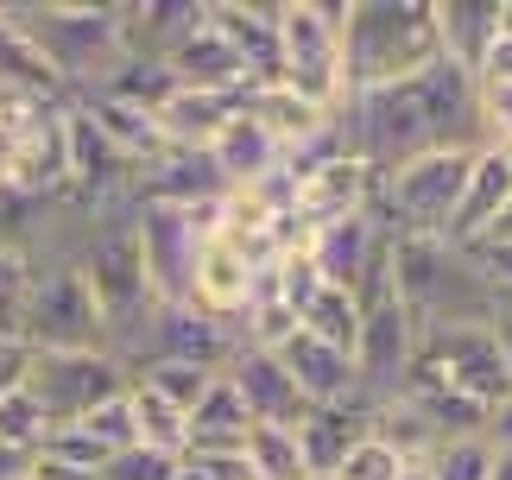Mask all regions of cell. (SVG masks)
I'll list each match as a JSON object with an SVG mask.
<instances>
[{"label": "cell", "instance_id": "obj_10", "mask_svg": "<svg viewBox=\"0 0 512 480\" xmlns=\"http://www.w3.org/2000/svg\"><path fill=\"white\" fill-rule=\"evenodd\" d=\"M411 354H418V323L405 316L399 297H380V304L361 310V335H354V392L367 398L373 411L386 398L405 392Z\"/></svg>", "mask_w": 512, "mask_h": 480}, {"label": "cell", "instance_id": "obj_9", "mask_svg": "<svg viewBox=\"0 0 512 480\" xmlns=\"http://www.w3.org/2000/svg\"><path fill=\"white\" fill-rule=\"evenodd\" d=\"M234 354H241V329H234V323H215V316L190 310V304H152L140 342L121 354V367L140 373V367H159V360H171V367L228 373Z\"/></svg>", "mask_w": 512, "mask_h": 480}, {"label": "cell", "instance_id": "obj_42", "mask_svg": "<svg viewBox=\"0 0 512 480\" xmlns=\"http://www.w3.org/2000/svg\"><path fill=\"white\" fill-rule=\"evenodd\" d=\"M481 436H487V449H512V392L500 398L494 411H487V430H481Z\"/></svg>", "mask_w": 512, "mask_h": 480}, {"label": "cell", "instance_id": "obj_41", "mask_svg": "<svg viewBox=\"0 0 512 480\" xmlns=\"http://www.w3.org/2000/svg\"><path fill=\"white\" fill-rule=\"evenodd\" d=\"M26 367H32V348L19 335H0V398L26 386Z\"/></svg>", "mask_w": 512, "mask_h": 480}, {"label": "cell", "instance_id": "obj_19", "mask_svg": "<svg viewBox=\"0 0 512 480\" xmlns=\"http://www.w3.org/2000/svg\"><path fill=\"white\" fill-rule=\"evenodd\" d=\"M234 114H241V95L177 89V95H171V102L152 114V120H159V133H165V146H171V152H209Z\"/></svg>", "mask_w": 512, "mask_h": 480}, {"label": "cell", "instance_id": "obj_7", "mask_svg": "<svg viewBox=\"0 0 512 480\" xmlns=\"http://www.w3.org/2000/svg\"><path fill=\"white\" fill-rule=\"evenodd\" d=\"M19 342L51 354V348H108L102 310L76 272V259H45L26 278V310H19Z\"/></svg>", "mask_w": 512, "mask_h": 480}, {"label": "cell", "instance_id": "obj_3", "mask_svg": "<svg viewBox=\"0 0 512 480\" xmlns=\"http://www.w3.org/2000/svg\"><path fill=\"white\" fill-rule=\"evenodd\" d=\"M7 19L38 45V57L57 70L64 95H95L127 64L121 7H70V0H0Z\"/></svg>", "mask_w": 512, "mask_h": 480}, {"label": "cell", "instance_id": "obj_26", "mask_svg": "<svg viewBox=\"0 0 512 480\" xmlns=\"http://www.w3.org/2000/svg\"><path fill=\"white\" fill-rule=\"evenodd\" d=\"M0 89H19V95H45V102H70L64 83H57V70L38 57V45L26 32L7 19V7H0Z\"/></svg>", "mask_w": 512, "mask_h": 480}, {"label": "cell", "instance_id": "obj_25", "mask_svg": "<svg viewBox=\"0 0 512 480\" xmlns=\"http://www.w3.org/2000/svg\"><path fill=\"white\" fill-rule=\"evenodd\" d=\"M190 443L184 449H241L247 443V430H253V417H247V405L234 398V386H228V373H215L209 379V392L190 405Z\"/></svg>", "mask_w": 512, "mask_h": 480}, {"label": "cell", "instance_id": "obj_34", "mask_svg": "<svg viewBox=\"0 0 512 480\" xmlns=\"http://www.w3.org/2000/svg\"><path fill=\"white\" fill-rule=\"evenodd\" d=\"M487 436H462V443H443L437 455L424 462L430 480H487Z\"/></svg>", "mask_w": 512, "mask_h": 480}, {"label": "cell", "instance_id": "obj_22", "mask_svg": "<svg viewBox=\"0 0 512 480\" xmlns=\"http://www.w3.org/2000/svg\"><path fill=\"white\" fill-rule=\"evenodd\" d=\"M437 13V38H443V57L456 70L475 76L487 45L500 38V0H430Z\"/></svg>", "mask_w": 512, "mask_h": 480}, {"label": "cell", "instance_id": "obj_47", "mask_svg": "<svg viewBox=\"0 0 512 480\" xmlns=\"http://www.w3.org/2000/svg\"><path fill=\"white\" fill-rule=\"evenodd\" d=\"M399 480H430V474H424V468H405V474H399Z\"/></svg>", "mask_w": 512, "mask_h": 480}, {"label": "cell", "instance_id": "obj_11", "mask_svg": "<svg viewBox=\"0 0 512 480\" xmlns=\"http://www.w3.org/2000/svg\"><path fill=\"white\" fill-rule=\"evenodd\" d=\"M285 177H291V215L304 222V234L336 222V215L367 209L373 184H380L354 152H323V158H310V165H285Z\"/></svg>", "mask_w": 512, "mask_h": 480}, {"label": "cell", "instance_id": "obj_1", "mask_svg": "<svg viewBox=\"0 0 512 480\" xmlns=\"http://www.w3.org/2000/svg\"><path fill=\"white\" fill-rule=\"evenodd\" d=\"M392 297L405 304L418 335H430V329H494L512 310L487 291V278L462 259V247H449L437 234H392Z\"/></svg>", "mask_w": 512, "mask_h": 480}, {"label": "cell", "instance_id": "obj_28", "mask_svg": "<svg viewBox=\"0 0 512 480\" xmlns=\"http://www.w3.org/2000/svg\"><path fill=\"white\" fill-rule=\"evenodd\" d=\"M127 411H133V436H140V449L184 455L190 424H184V411H177V405H165V398L146 392V386H127Z\"/></svg>", "mask_w": 512, "mask_h": 480}, {"label": "cell", "instance_id": "obj_39", "mask_svg": "<svg viewBox=\"0 0 512 480\" xmlns=\"http://www.w3.org/2000/svg\"><path fill=\"white\" fill-rule=\"evenodd\" d=\"M475 120L487 146L512 139V83H475Z\"/></svg>", "mask_w": 512, "mask_h": 480}, {"label": "cell", "instance_id": "obj_23", "mask_svg": "<svg viewBox=\"0 0 512 480\" xmlns=\"http://www.w3.org/2000/svg\"><path fill=\"white\" fill-rule=\"evenodd\" d=\"M209 0H140L121 7V32H127V57H165L184 32L203 26Z\"/></svg>", "mask_w": 512, "mask_h": 480}, {"label": "cell", "instance_id": "obj_15", "mask_svg": "<svg viewBox=\"0 0 512 480\" xmlns=\"http://www.w3.org/2000/svg\"><path fill=\"white\" fill-rule=\"evenodd\" d=\"M228 386H234V398L247 405L253 424L298 430V417L310 411L304 392L291 386V373L279 367V354H266V348H241V354H234V360H228Z\"/></svg>", "mask_w": 512, "mask_h": 480}, {"label": "cell", "instance_id": "obj_36", "mask_svg": "<svg viewBox=\"0 0 512 480\" xmlns=\"http://www.w3.org/2000/svg\"><path fill=\"white\" fill-rule=\"evenodd\" d=\"M405 474V462L392 455L386 443H373V436H361L348 455H342V468L329 474V480H399Z\"/></svg>", "mask_w": 512, "mask_h": 480}, {"label": "cell", "instance_id": "obj_38", "mask_svg": "<svg viewBox=\"0 0 512 480\" xmlns=\"http://www.w3.org/2000/svg\"><path fill=\"white\" fill-rule=\"evenodd\" d=\"M462 259L487 278V291H494L500 304H512V247H500V240H468Z\"/></svg>", "mask_w": 512, "mask_h": 480}, {"label": "cell", "instance_id": "obj_14", "mask_svg": "<svg viewBox=\"0 0 512 480\" xmlns=\"http://www.w3.org/2000/svg\"><path fill=\"white\" fill-rule=\"evenodd\" d=\"M228 184L209 165V152H159L152 165L133 171V203H159V209H203L222 203Z\"/></svg>", "mask_w": 512, "mask_h": 480}, {"label": "cell", "instance_id": "obj_30", "mask_svg": "<svg viewBox=\"0 0 512 480\" xmlns=\"http://www.w3.org/2000/svg\"><path fill=\"white\" fill-rule=\"evenodd\" d=\"M298 329H304V335H317V342H329V348H342V354L354 360V335H361V304H354L348 291H329V285H323V297L298 316Z\"/></svg>", "mask_w": 512, "mask_h": 480}, {"label": "cell", "instance_id": "obj_18", "mask_svg": "<svg viewBox=\"0 0 512 480\" xmlns=\"http://www.w3.org/2000/svg\"><path fill=\"white\" fill-rule=\"evenodd\" d=\"M279 354V367L291 373V386L304 392V405H348V398H361L354 392V360L342 348H329L317 342V335H291L285 348H272Z\"/></svg>", "mask_w": 512, "mask_h": 480}, {"label": "cell", "instance_id": "obj_20", "mask_svg": "<svg viewBox=\"0 0 512 480\" xmlns=\"http://www.w3.org/2000/svg\"><path fill=\"white\" fill-rule=\"evenodd\" d=\"M241 114L260 120V127L279 139V152H304L310 139L329 133V114L310 108L304 95H291L285 83H260V89H241Z\"/></svg>", "mask_w": 512, "mask_h": 480}, {"label": "cell", "instance_id": "obj_6", "mask_svg": "<svg viewBox=\"0 0 512 480\" xmlns=\"http://www.w3.org/2000/svg\"><path fill=\"white\" fill-rule=\"evenodd\" d=\"M405 392H449V398H468V405L494 411L512 392L494 329H430V335H418Z\"/></svg>", "mask_w": 512, "mask_h": 480}, {"label": "cell", "instance_id": "obj_31", "mask_svg": "<svg viewBox=\"0 0 512 480\" xmlns=\"http://www.w3.org/2000/svg\"><path fill=\"white\" fill-rule=\"evenodd\" d=\"M209 379L215 373H203V367H171V360H159V367H140V373H127V386H146V392H159L165 405H177L190 417V405L209 392Z\"/></svg>", "mask_w": 512, "mask_h": 480}, {"label": "cell", "instance_id": "obj_29", "mask_svg": "<svg viewBox=\"0 0 512 480\" xmlns=\"http://www.w3.org/2000/svg\"><path fill=\"white\" fill-rule=\"evenodd\" d=\"M241 455H247L253 480H310L304 474V455H298V436L279 430V424H253Z\"/></svg>", "mask_w": 512, "mask_h": 480}, {"label": "cell", "instance_id": "obj_27", "mask_svg": "<svg viewBox=\"0 0 512 480\" xmlns=\"http://www.w3.org/2000/svg\"><path fill=\"white\" fill-rule=\"evenodd\" d=\"M95 95H114V102H127V108H140V114H159L177 95V76L159 64V57H127V64L114 70Z\"/></svg>", "mask_w": 512, "mask_h": 480}, {"label": "cell", "instance_id": "obj_40", "mask_svg": "<svg viewBox=\"0 0 512 480\" xmlns=\"http://www.w3.org/2000/svg\"><path fill=\"white\" fill-rule=\"evenodd\" d=\"M26 278L32 266L0 247V335H19V310H26Z\"/></svg>", "mask_w": 512, "mask_h": 480}, {"label": "cell", "instance_id": "obj_21", "mask_svg": "<svg viewBox=\"0 0 512 480\" xmlns=\"http://www.w3.org/2000/svg\"><path fill=\"white\" fill-rule=\"evenodd\" d=\"M209 165L222 171V184H228V190H247V184H260V177L285 171V152H279V139H272L260 120L234 114L228 127H222V139L209 146Z\"/></svg>", "mask_w": 512, "mask_h": 480}, {"label": "cell", "instance_id": "obj_46", "mask_svg": "<svg viewBox=\"0 0 512 480\" xmlns=\"http://www.w3.org/2000/svg\"><path fill=\"white\" fill-rule=\"evenodd\" d=\"M494 152H500V165L512 171V139H500V146H494Z\"/></svg>", "mask_w": 512, "mask_h": 480}, {"label": "cell", "instance_id": "obj_13", "mask_svg": "<svg viewBox=\"0 0 512 480\" xmlns=\"http://www.w3.org/2000/svg\"><path fill=\"white\" fill-rule=\"evenodd\" d=\"M184 304L203 310V316H215V323H234V329H241V316H247V304H253V266L228 247L222 234H209L203 247H196Z\"/></svg>", "mask_w": 512, "mask_h": 480}, {"label": "cell", "instance_id": "obj_17", "mask_svg": "<svg viewBox=\"0 0 512 480\" xmlns=\"http://www.w3.org/2000/svg\"><path fill=\"white\" fill-rule=\"evenodd\" d=\"M159 64L177 76V89H203V95H241L247 89V70H241V57L228 51V38L209 26V13H203V26L184 32L177 45L159 57Z\"/></svg>", "mask_w": 512, "mask_h": 480}, {"label": "cell", "instance_id": "obj_33", "mask_svg": "<svg viewBox=\"0 0 512 480\" xmlns=\"http://www.w3.org/2000/svg\"><path fill=\"white\" fill-rule=\"evenodd\" d=\"M76 430L89 436L102 455H121V449H133L140 436H133V411H127V392L121 398H108V405H95L89 417H76Z\"/></svg>", "mask_w": 512, "mask_h": 480}, {"label": "cell", "instance_id": "obj_24", "mask_svg": "<svg viewBox=\"0 0 512 480\" xmlns=\"http://www.w3.org/2000/svg\"><path fill=\"white\" fill-rule=\"evenodd\" d=\"M506 196H512V171L500 165V152L494 146H481L475 152V165H468V190H462V209H456V222H449V247H468V240H481L487 222L506 209Z\"/></svg>", "mask_w": 512, "mask_h": 480}, {"label": "cell", "instance_id": "obj_5", "mask_svg": "<svg viewBox=\"0 0 512 480\" xmlns=\"http://www.w3.org/2000/svg\"><path fill=\"white\" fill-rule=\"evenodd\" d=\"M468 165H475V152H424L411 158V165L386 171L380 184H373V215L386 222V234H449L462 209V190H468Z\"/></svg>", "mask_w": 512, "mask_h": 480}, {"label": "cell", "instance_id": "obj_16", "mask_svg": "<svg viewBox=\"0 0 512 480\" xmlns=\"http://www.w3.org/2000/svg\"><path fill=\"white\" fill-rule=\"evenodd\" d=\"M373 430V405L367 398H348V405H310L304 417H298V455H304V474H317V480H329L342 468V455L361 443V436Z\"/></svg>", "mask_w": 512, "mask_h": 480}, {"label": "cell", "instance_id": "obj_8", "mask_svg": "<svg viewBox=\"0 0 512 480\" xmlns=\"http://www.w3.org/2000/svg\"><path fill=\"white\" fill-rule=\"evenodd\" d=\"M121 392H127V367H121L108 348H51V354L32 348L26 398L45 411L51 430H64V424H76V417H89L95 405H108V398H121Z\"/></svg>", "mask_w": 512, "mask_h": 480}, {"label": "cell", "instance_id": "obj_45", "mask_svg": "<svg viewBox=\"0 0 512 480\" xmlns=\"http://www.w3.org/2000/svg\"><path fill=\"white\" fill-rule=\"evenodd\" d=\"M487 480H512V449H494V455H487Z\"/></svg>", "mask_w": 512, "mask_h": 480}, {"label": "cell", "instance_id": "obj_32", "mask_svg": "<svg viewBox=\"0 0 512 480\" xmlns=\"http://www.w3.org/2000/svg\"><path fill=\"white\" fill-rule=\"evenodd\" d=\"M45 436H51V424H45V411L26 398V386L0 398V449H7V455H38Z\"/></svg>", "mask_w": 512, "mask_h": 480}, {"label": "cell", "instance_id": "obj_4", "mask_svg": "<svg viewBox=\"0 0 512 480\" xmlns=\"http://www.w3.org/2000/svg\"><path fill=\"white\" fill-rule=\"evenodd\" d=\"M279 83L323 114H336L348 102L342 0H279Z\"/></svg>", "mask_w": 512, "mask_h": 480}, {"label": "cell", "instance_id": "obj_48", "mask_svg": "<svg viewBox=\"0 0 512 480\" xmlns=\"http://www.w3.org/2000/svg\"><path fill=\"white\" fill-rule=\"evenodd\" d=\"M310 480H317V474H310Z\"/></svg>", "mask_w": 512, "mask_h": 480}, {"label": "cell", "instance_id": "obj_12", "mask_svg": "<svg viewBox=\"0 0 512 480\" xmlns=\"http://www.w3.org/2000/svg\"><path fill=\"white\" fill-rule=\"evenodd\" d=\"M209 26L241 57L247 89L279 83V7L272 0H209Z\"/></svg>", "mask_w": 512, "mask_h": 480}, {"label": "cell", "instance_id": "obj_35", "mask_svg": "<svg viewBox=\"0 0 512 480\" xmlns=\"http://www.w3.org/2000/svg\"><path fill=\"white\" fill-rule=\"evenodd\" d=\"M38 455H45V462H64V468H76V474H95V480H102V468H108V455L95 449V443H89V436L76 430V424L51 430L45 443H38Z\"/></svg>", "mask_w": 512, "mask_h": 480}, {"label": "cell", "instance_id": "obj_44", "mask_svg": "<svg viewBox=\"0 0 512 480\" xmlns=\"http://www.w3.org/2000/svg\"><path fill=\"white\" fill-rule=\"evenodd\" d=\"M494 342H500V360H506V379H512V310L494 323Z\"/></svg>", "mask_w": 512, "mask_h": 480}, {"label": "cell", "instance_id": "obj_37", "mask_svg": "<svg viewBox=\"0 0 512 480\" xmlns=\"http://www.w3.org/2000/svg\"><path fill=\"white\" fill-rule=\"evenodd\" d=\"M102 480H177V455H159V449H121V455H108V468Z\"/></svg>", "mask_w": 512, "mask_h": 480}, {"label": "cell", "instance_id": "obj_43", "mask_svg": "<svg viewBox=\"0 0 512 480\" xmlns=\"http://www.w3.org/2000/svg\"><path fill=\"white\" fill-rule=\"evenodd\" d=\"M481 240H500V247H512V196H506V209L494 215V222H487V234Z\"/></svg>", "mask_w": 512, "mask_h": 480}, {"label": "cell", "instance_id": "obj_2", "mask_svg": "<svg viewBox=\"0 0 512 480\" xmlns=\"http://www.w3.org/2000/svg\"><path fill=\"white\" fill-rule=\"evenodd\" d=\"M443 57L430 0H342V83L348 95L386 89Z\"/></svg>", "mask_w": 512, "mask_h": 480}]
</instances>
